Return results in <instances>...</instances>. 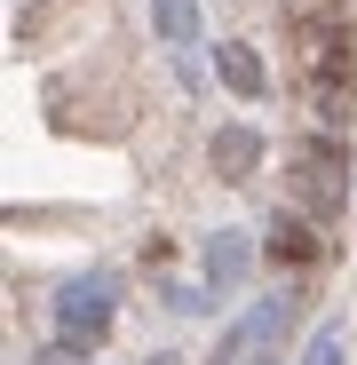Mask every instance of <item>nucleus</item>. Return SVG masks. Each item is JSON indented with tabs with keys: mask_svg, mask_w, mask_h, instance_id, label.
<instances>
[{
	"mask_svg": "<svg viewBox=\"0 0 357 365\" xmlns=\"http://www.w3.org/2000/svg\"><path fill=\"white\" fill-rule=\"evenodd\" d=\"M286 56H294V96L318 111L333 135L357 96V48H349V9H286Z\"/></svg>",
	"mask_w": 357,
	"mask_h": 365,
	"instance_id": "obj_1",
	"label": "nucleus"
},
{
	"mask_svg": "<svg viewBox=\"0 0 357 365\" xmlns=\"http://www.w3.org/2000/svg\"><path fill=\"white\" fill-rule=\"evenodd\" d=\"M286 182L310 215H341L349 207V143L326 135V128H302L286 135Z\"/></svg>",
	"mask_w": 357,
	"mask_h": 365,
	"instance_id": "obj_2",
	"label": "nucleus"
},
{
	"mask_svg": "<svg viewBox=\"0 0 357 365\" xmlns=\"http://www.w3.org/2000/svg\"><path fill=\"white\" fill-rule=\"evenodd\" d=\"M262 255H270L278 270H318V262H326V238L310 230V215H286V207H278V222H270V247H262Z\"/></svg>",
	"mask_w": 357,
	"mask_h": 365,
	"instance_id": "obj_3",
	"label": "nucleus"
},
{
	"mask_svg": "<svg viewBox=\"0 0 357 365\" xmlns=\"http://www.w3.org/2000/svg\"><path fill=\"white\" fill-rule=\"evenodd\" d=\"M64 326H72V334H103V326H111V294L80 278V286L64 294Z\"/></svg>",
	"mask_w": 357,
	"mask_h": 365,
	"instance_id": "obj_4",
	"label": "nucleus"
},
{
	"mask_svg": "<svg viewBox=\"0 0 357 365\" xmlns=\"http://www.w3.org/2000/svg\"><path fill=\"white\" fill-rule=\"evenodd\" d=\"M222 80L238 96H262V64H254V48H222Z\"/></svg>",
	"mask_w": 357,
	"mask_h": 365,
	"instance_id": "obj_5",
	"label": "nucleus"
},
{
	"mask_svg": "<svg viewBox=\"0 0 357 365\" xmlns=\"http://www.w3.org/2000/svg\"><path fill=\"white\" fill-rule=\"evenodd\" d=\"M214 167H222V175H247V167H254V135H222V143H214Z\"/></svg>",
	"mask_w": 357,
	"mask_h": 365,
	"instance_id": "obj_6",
	"label": "nucleus"
},
{
	"mask_svg": "<svg viewBox=\"0 0 357 365\" xmlns=\"http://www.w3.org/2000/svg\"><path fill=\"white\" fill-rule=\"evenodd\" d=\"M247 270V255H238V238H214V278H238Z\"/></svg>",
	"mask_w": 357,
	"mask_h": 365,
	"instance_id": "obj_7",
	"label": "nucleus"
},
{
	"mask_svg": "<svg viewBox=\"0 0 357 365\" xmlns=\"http://www.w3.org/2000/svg\"><path fill=\"white\" fill-rule=\"evenodd\" d=\"M333 357H341V334H333V326H326V334H318V341H310V365H333Z\"/></svg>",
	"mask_w": 357,
	"mask_h": 365,
	"instance_id": "obj_8",
	"label": "nucleus"
},
{
	"mask_svg": "<svg viewBox=\"0 0 357 365\" xmlns=\"http://www.w3.org/2000/svg\"><path fill=\"white\" fill-rule=\"evenodd\" d=\"M286 9H349V0H286Z\"/></svg>",
	"mask_w": 357,
	"mask_h": 365,
	"instance_id": "obj_9",
	"label": "nucleus"
}]
</instances>
